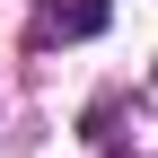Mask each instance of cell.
Masks as SVG:
<instances>
[{
    "label": "cell",
    "instance_id": "cell-1",
    "mask_svg": "<svg viewBox=\"0 0 158 158\" xmlns=\"http://www.w3.org/2000/svg\"><path fill=\"white\" fill-rule=\"evenodd\" d=\"M35 9H44L53 35H97V27L114 18V0H35Z\"/></svg>",
    "mask_w": 158,
    "mask_h": 158
}]
</instances>
